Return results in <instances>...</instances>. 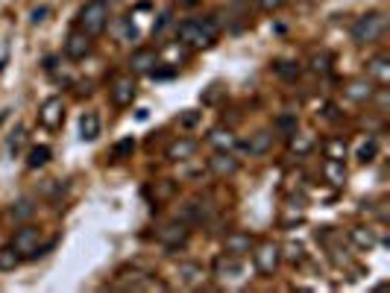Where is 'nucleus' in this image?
<instances>
[{
	"label": "nucleus",
	"mask_w": 390,
	"mask_h": 293,
	"mask_svg": "<svg viewBox=\"0 0 390 293\" xmlns=\"http://www.w3.org/2000/svg\"><path fill=\"white\" fill-rule=\"evenodd\" d=\"M220 35V27L214 18H188L177 27V38L188 47H208L218 42Z\"/></svg>",
	"instance_id": "obj_1"
},
{
	"label": "nucleus",
	"mask_w": 390,
	"mask_h": 293,
	"mask_svg": "<svg viewBox=\"0 0 390 293\" xmlns=\"http://www.w3.org/2000/svg\"><path fill=\"white\" fill-rule=\"evenodd\" d=\"M76 27L91 38L100 35L109 27V4L106 0H88V4L80 9V15H76Z\"/></svg>",
	"instance_id": "obj_2"
},
{
	"label": "nucleus",
	"mask_w": 390,
	"mask_h": 293,
	"mask_svg": "<svg viewBox=\"0 0 390 293\" xmlns=\"http://www.w3.org/2000/svg\"><path fill=\"white\" fill-rule=\"evenodd\" d=\"M384 30H387V18L382 12H367L353 24L349 35H353L355 44H376L379 38L384 35Z\"/></svg>",
	"instance_id": "obj_3"
},
{
	"label": "nucleus",
	"mask_w": 390,
	"mask_h": 293,
	"mask_svg": "<svg viewBox=\"0 0 390 293\" xmlns=\"http://www.w3.org/2000/svg\"><path fill=\"white\" fill-rule=\"evenodd\" d=\"M252 264H256V270L261 273L264 279H273L276 276V270L282 264V246L279 244H273V241H264L259 246H252Z\"/></svg>",
	"instance_id": "obj_4"
},
{
	"label": "nucleus",
	"mask_w": 390,
	"mask_h": 293,
	"mask_svg": "<svg viewBox=\"0 0 390 293\" xmlns=\"http://www.w3.org/2000/svg\"><path fill=\"white\" fill-rule=\"evenodd\" d=\"M208 170L218 176V179H229V176H235L241 170V159L232 150H218L208 159Z\"/></svg>",
	"instance_id": "obj_5"
},
{
	"label": "nucleus",
	"mask_w": 390,
	"mask_h": 293,
	"mask_svg": "<svg viewBox=\"0 0 390 293\" xmlns=\"http://www.w3.org/2000/svg\"><path fill=\"white\" fill-rule=\"evenodd\" d=\"M62 121H65L62 97H47V100L42 103V109H38V124H42L45 129H59Z\"/></svg>",
	"instance_id": "obj_6"
},
{
	"label": "nucleus",
	"mask_w": 390,
	"mask_h": 293,
	"mask_svg": "<svg viewBox=\"0 0 390 293\" xmlns=\"http://www.w3.org/2000/svg\"><path fill=\"white\" fill-rule=\"evenodd\" d=\"M135 94H138V85H135L132 76H114L112 85H109V97H112V103L114 106H132L135 100Z\"/></svg>",
	"instance_id": "obj_7"
},
{
	"label": "nucleus",
	"mask_w": 390,
	"mask_h": 293,
	"mask_svg": "<svg viewBox=\"0 0 390 293\" xmlns=\"http://www.w3.org/2000/svg\"><path fill=\"white\" fill-rule=\"evenodd\" d=\"M188 238H191V229H188L185 220H173V223H167V226L159 229V241H162L167 249H179V246H185Z\"/></svg>",
	"instance_id": "obj_8"
},
{
	"label": "nucleus",
	"mask_w": 390,
	"mask_h": 293,
	"mask_svg": "<svg viewBox=\"0 0 390 293\" xmlns=\"http://www.w3.org/2000/svg\"><path fill=\"white\" fill-rule=\"evenodd\" d=\"M38 244H42V232H38L35 226H21V229H18L15 232V238H12V246L18 249V252H21V256L24 258H30L32 256V252L38 249Z\"/></svg>",
	"instance_id": "obj_9"
},
{
	"label": "nucleus",
	"mask_w": 390,
	"mask_h": 293,
	"mask_svg": "<svg viewBox=\"0 0 390 293\" xmlns=\"http://www.w3.org/2000/svg\"><path fill=\"white\" fill-rule=\"evenodd\" d=\"M214 276L220 282H235V279H244V261L235 258V256H223L214 258Z\"/></svg>",
	"instance_id": "obj_10"
},
{
	"label": "nucleus",
	"mask_w": 390,
	"mask_h": 293,
	"mask_svg": "<svg viewBox=\"0 0 390 293\" xmlns=\"http://www.w3.org/2000/svg\"><path fill=\"white\" fill-rule=\"evenodd\" d=\"M252 246H256V238H252L249 232H232V234H226V241H223V252H226V256H235V258L249 256Z\"/></svg>",
	"instance_id": "obj_11"
},
{
	"label": "nucleus",
	"mask_w": 390,
	"mask_h": 293,
	"mask_svg": "<svg viewBox=\"0 0 390 293\" xmlns=\"http://www.w3.org/2000/svg\"><path fill=\"white\" fill-rule=\"evenodd\" d=\"M343 97L346 100H353V103H370L376 97V88L370 85V80H349L346 85H343Z\"/></svg>",
	"instance_id": "obj_12"
},
{
	"label": "nucleus",
	"mask_w": 390,
	"mask_h": 293,
	"mask_svg": "<svg viewBox=\"0 0 390 293\" xmlns=\"http://www.w3.org/2000/svg\"><path fill=\"white\" fill-rule=\"evenodd\" d=\"M194 153H197V141L194 138H177V141L167 144L165 159L167 162H188V159H194Z\"/></svg>",
	"instance_id": "obj_13"
},
{
	"label": "nucleus",
	"mask_w": 390,
	"mask_h": 293,
	"mask_svg": "<svg viewBox=\"0 0 390 293\" xmlns=\"http://www.w3.org/2000/svg\"><path fill=\"white\" fill-rule=\"evenodd\" d=\"M155 65H159V53H155L153 47H141V50H135L132 59H129V68L135 73H153Z\"/></svg>",
	"instance_id": "obj_14"
},
{
	"label": "nucleus",
	"mask_w": 390,
	"mask_h": 293,
	"mask_svg": "<svg viewBox=\"0 0 390 293\" xmlns=\"http://www.w3.org/2000/svg\"><path fill=\"white\" fill-rule=\"evenodd\" d=\"M91 35H85L83 30H76V32H71L68 35V42H65V53H68V59H85L88 53H91Z\"/></svg>",
	"instance_id": "obj_15"
},
{
	"label": "nucleus",
	"mask_w": 390,
	"mask_h": 293,
	"mask_svg": "<svg viewBox=\"0 0 390 293\" xmlns=\"http://www.w3.org/2000/svg\"><path fill=\"white\" fill-rule=\"evenodd\" d=\"M177 276H179V282H182L185 287H200V285L206 282V270H203V264H197V261H182V264L177 267Z\"/></svg>",
	"instance_id": "obj_16"
},
{
	"label": "nucleus",
	"mask_w": 390,
	"mask_h": 293,
	"mask_svg": "<svg viewBox=\"0 0 390 293\" xmlns=\"http://www.w3.org/2000/svg\"><path fill=\"white\" fill-rule=\"evenodd\" d=\"M367 73L373 76L379 85H387V83H390V56H387V53L373 56V59L367 62Z\"/></svg>",
	"instance_id": "obj_17"
},
{
	"label": "nucleus",
	"mask_w": 390,
	"mask_h": 293,
	"mask_svg": "<svg viewBox=\"0 0 390 293\" xmlns=\"http://www.w3.org/2000/svg\"><path fill=\"white\" fill-rule=\"evenodd\" d=\"M208 144L214 150H235L238 147V138H235V132L226 129V126H214L208 132Z\"/></svg>",
	"instance_id": "obj_18"
},
{
	"label": "nucleus",
	"mask_w": 390,
	"mask_h": 293,
	"mask_svg": "<svg viewBox=\"0 0 390 293\" xmlns=\"http://www.w3.org/2000/svg\"><path fill=\"white\" fill-rule=\"evenodd\" d=\"M323 176H326L329 185L341 188V185L346 182V167H343V162H341V159H326V162H323Z\"/></svg>",
	"instance_id": "obj_19"
},
{
	"label": "nucleus",
	"mask_w": 390,
	"mask_h": 293,
	"mask_svg": "<svg viewBox=\"0 0 390 293\" xmlns=\"http://www.w3.org/2000/svg\"><path fill=\"white\" fill-rule=\"evenodd\" d=\"M97 135H100V117H97V112H85L80 117V138L97 141Z\"/></svg>",
	"instance_id": "obj_20"
},
{
	"label": "nucleus",
	"mask_w": 390,
	"mask_h": 293,
	"mask_svg": "<svg viewBox=\"0 0 390 293\" xmlns=\"http://www.w3.org/2000/svg\"><path fill=\"white\" fill-rule=\"evenodd\" d=\"M35 214V203H32V197H21V200H15L12 203V208H9V217L15 220V223H27L30 217Z\"/></svg>",
	"instance_id": "obj_21"
},
{
	"label": "nucleus",
	"mask_w": 390,
	"mask_h": 293,
	"mask_svg": "<svg viewBox=\"0 0 390 293\" xmlns=\"http://www.w3.org/2000/svg\"><path fill=\"white\" fill-rule=\"evenodd\" d=\"M208 217V203H200V200H191L182 205V220L185 223H203Z\"/></svg>",
	"instance_id": "obj_22"
},
{
	"label": "nucleus",
	"mask_w": 390,
	"mask_h": 293,
	"mask_svg": "<svg viewBox=\"0 0 390 293\" xmlns=\"http://www.w3.org/2000/svg\"><path fill=\"white\" fill-rule=\"evenodd\" d=\"M244 147H247L252 155H264V153L273 147V132H270V129L256 132V135H252V141H247Z\"/></svg>",
	"instance_id": "obj_23"
},
{
	"label": "nucleus",
	"mask_w": 390,
	"mask_h": 293,
	"mask_svg": "<svg viewBox=\"0 0 390 293\" xmlns=\"http://www.w3.org/2000/svg\"><path fill=\"white\" fill-rule=\"evenodd\" d=\"M21 261H24V256L12 244L9 246H0V273H12Z\"/></svg>",
	"instance_id": "obj_24"
},
{
	"label": "nucleus",
	"mask_w": 390,
	"mask_h": 293,
	"mask_svg": "<svg viewBox=\"0 0 390 293\" xmlns=\"http://www.w3.org/2000/svg\"><path fill=\"white\" fill-rule=\"evenodd\" d=\"M50 155H53V150H50L47 144H38V147H32V150H30V159H27V167H30V170L45 167V165L50 162Z\"/></svg>",
	"instance_id": "obj_25"
},
{
	"label": "nucleus",
	"mask_w": 390,
	"mask_h": 293,
	"mask_svg": "<svg viewBox=\"0 0 390 293\" xmlns=\"http://www.w3.org/2000/svg\"><path fill=\"white\" fill-rule=\"evenodd\" d=\"M349 238H353V244H355V246H361V249H370V246H376V238H373V232H370V229H361V226L349 229Z\"/></svg>",
	"instance_id": "obj_26"
},
{
	"label": "nucleus",
	"mask_w": 390,
	"mask_h": 293,
	"mask_svg": "<svg viewBox=\"0 0 390 293\" xmlns=\"http://www.w3.org/2000/svg\"><path fill=\"white\" fill-rule=\"evenodd\" d=\"M273 71H276L282 80H300V73H302V68L294 65V62H276V65H273Z\"/></svg>",
	"instance_id": "obj_27"
},
{
	"label": "nucleus",
	"mask_w": 390,
	"mask_h": 293,
	"mask_svg": "<svg viewBox=\"0 0 390 293\" xmlns=\"http://www.w3.org/2000/svg\"><path fill=\"white\" fill-rule=\"evenodd\" d=\"M376 153H379V141H376V138H370V141H364V144L358 147V162H361V165H367V162H373V159H376Z\"/></svg>",
	"instance_id": "obj_28"
},
{
	"label": "nucleus",
	"mask_w": 390,
	"mask_h": 293,
	"mask_svg": "<svg viewBox=\"0 0 390 293\" xmlns=\"http://www.w3.org/2000/svg\"><path fill=\"white\" fill-rule=\"evenodd\" d=\"M297 135V132H294ZM311 147H314V141L308 138V135H297V138H290V150H294L297 155H308Z\"/></svg>",
	"instance_id": "obj_29"
},
{
	"label": "nucleus",
	"mask_w": 390,
	"mask_h": 293,
	"mask_svg": "<svg viewBox=\"0 0 390 293\" xmlns=\"http://www.w3.org/2000/svg\"><path fill=\"white\" fill-rule=\"evenodd\" d=\"M343 155H346L343 138H331V141L326 144V159H341V162H343Z\"/></svg>",
	"instance_id": "obj_30"
},
{
	"label": "nucleus",
	"mask_w": 390,
	"mask_h": 293,
	"mask_svg": "<svg viewBox=\"0 0 390 293\" xmlns=\"http://www.w3.org/2000/svg\"><path fill=\"white\" fill-rule=\"evenodd\" d=\"M132 153H135V138H124V141L114 144V150H112L114 159H126V155H132Z\"/></svg>",
	"instance_id": "obj_31"
},
{
	"label": "nucleus",
	"mask_w": 390,
	"mask_h": 293,
	"mask_svg": "<svg viewBox=\"0 0 390 293\" xmlns=\"http://www.w3.org/2000/svg\"><path fill=\"white\" fill-rule=\"evenodd\" d=\"M329 68H331V56L329 53H314V56H311V71L326 73Z\"/></svg>",
	"instance_id": "obj_32"
},
{
	"label": "nucleus",
	"mask_w": 390,
	"mask_h": 293,
	"mask_svg": "<svg viewBox=\"0 0 390 293\" xmlns=\"http://www.w3.org/2000/svg\"><path fill=\"white\" fill-rule=\"evenodd\" d=\"M282 258H288V261H302V244H297V241H290L288 246H285V252H282Z\"/></svg>",
	"instance_id": "obj_33"
},
{
	"label": "nucleus",
	"mask_w": 390,
	"mask_h": 293,
	"mask_svg": "<svg viewBox=\"0 0 390 293\" xmlns=\"http://www.w3.org/2000/svg\"><path fill=\"white\" fill-rule=\"evenodd\" d=\"M276 129H282V132H288V135H294V132H297V117H294V114H282L279 121H276Z\"/></svg>",
	"instance_id": "obj_34"
},
{
	"label": "nucleus",
	"mask_w": 390,
	"mask_h": 293,
	"mask_svg": "<svg viewBox=\"0 0 390 293\" xmlns=\"http://www.w3.org/2000/svg\"><path fill=\"white\" fill-rule=\"evenodd\" d=\"M197 124H200V112H185V114H179V126L191 129V126H197Z\"/></svg>",
	"instance_id": "obj_35"
},
{
	"label": "nucleus",
	"mask_w": 390,
	"mask_h": 293,
	"mask_svg": "<svg viewBox=\"0 0 390 293\" xmlns=\"http://www.w3.org/2000/svg\"><path fill=\"white\" fill-rule=\"evenodd\" d=\"M21 141H24V129H15V132L9 135V141H6V150L15 153L18 147H21Z\"/></svg>",
	"instance_id": "obj_36"
},
{
	"label": "nucleus",
	"mask_w": 390,
	"mask_h": 293,
	"mask_svg": "<svg viewBox=\"0 0 390 293\" xmlns=\"http://www.w3.org/2000/svg\"><path fill=\"white\" fill-rule=\"evenodd\" d=\"M124 38L126 42H138V27H135L132 21H124Z\"/></svg>",
	"instance_id": "obj_37"
},
{
	"label": "nucleus",
	"mask_w": 390,
	"mask_h": 293,
	"mask_svg": "<svg viewBox=\"0 0 390 293\" xmlns=\"http://www.w3.org/2000/svg\"><path fill=\"white\" fill-rule=\"evenodd\" d=\"M167 24H170V12H165V15L159 18V24H155V27H153V35H162Z\"/></svg>",
	"instance_id": "obj_38"
},
{
	"label": "nucleus",
	"mask_w": 390,
	"mask_h": 293,
	"mask_svg": "<svg viewBox=\"0 0 390 293\" xmlns=\"http://www.w3.org/2000/svg\"><path fill=\"white\" fill-rule=\"evenodd\" d=\"M170 193H173V182H170V179H165V185L159 188V197H162V200H167Z\"/></svg>",
	"instance_id": "obj_39"
},
{
	"label": "nucleus",
	"mask_w": 390,
	"mask_h": 293,
	"mask_svg": "<svg viewBox=\"0 0 390 293\" xmlns=\"http://www.w3.org/2000/svg\"><path fill=\"white\" fill-rule=\"evenodd\" d=\"M282 4H285V0H261L259 6H261V9H276V6H282Z\"/></svg>",
	"instance_id": "obj_40"
},
{
	"label": "nucleus",
	"mask_w": 390,
	"mask_h": 293,
	"mask_svg": "<svg viewBox=\"0 0 390 293\" xmlns=\"http://www.w3.org/2000/svg\"><path fill=\"white\" fill-rule=\"evenodd\" d=\"M45 15H47V9H45V6H42V9H32V24L45 21Z\"/></svg>",
	"instance_id": "obj_41"
},
{
	"label": "nucleus",
	"mask_w": 390,
	"mask_h": 293,
	"mask_svg": "<svg viewBox=\"0 0 390 293\" xmlns=\"http://www.w3.org/2000/svg\"><path fill=\"white\" fill-rule=\"evenodd\" d=\"M256 4H261V0H256Z\"/></svg>",
	"instance_id": "obj_42"
}]
</instances>
